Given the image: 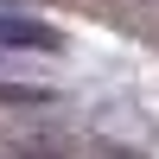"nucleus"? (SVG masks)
<instances>
[{
  "label": "nucleus",
  "instance_id": "obj_3",
  "mask_svg": "<svg viewBox=\"0 0 159 159\" xmlns=\"http://www.w3.org/2000/svg\"><path fill=\"white\" fill-rule=\"evenodd\" d=\"M147 7H153V13H159V0H147Z\"/></svg>",
  "mask_w": 159,
  "mask_h": 159
},
{
  "label": "nucleus",
  "instance_id": "obj_1",
  "mask_svg": "<svg viewBox=\"0 0 159 159\" xmlns=\"http://www.w3.org/2000/svg\"><path fill=\"white\" fill-rule=\"evenodd\" d=\"M0 51H32V57H51V51H64V32L45 19H32V13H0Z\"/></svg>",
  "mask_w": 159,
  "mask_h": 159
},
{
  "label": "nucleus",
  "instance_id": "obj_2",
  "mask_svg": "<svg viewBox=\"0 0 159 159\" xmlns=\"http://www.w3.org/2000/svg\"><path fill=\"white\" fill-rule=\"evenodd\" d=\"M57 89L51 83H19V76H0V108H57Z\"/></svg>",
  "mask_w": 159,
  "mask_h": 159
}]
</instances>
